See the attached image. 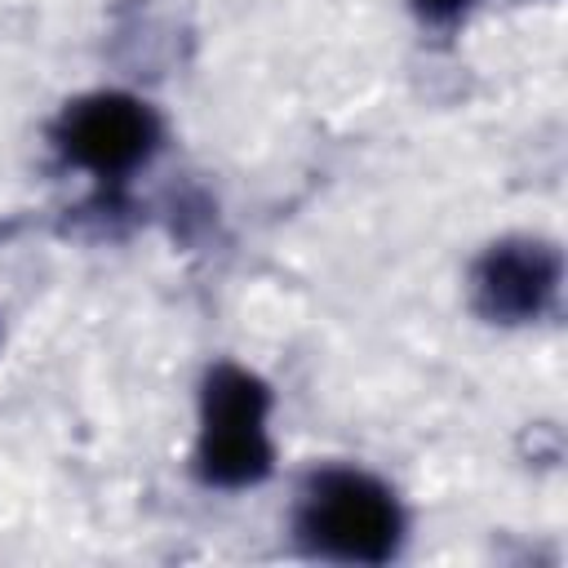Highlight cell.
<instances>
[{
	"label": "cell",
	"instance_id": "3",
	"mask_svg": "<svg viewBox=\"0 0 568 568\" xmlns=\"http://www.w3.org/2000/svg\"><path fill=\"white\" fill-rule=\"evenodd\" d=\"M62 151L98 173H120L129 164H138L151 142H155V120L142 102L120 98V93H98L84 98L67 111L62 120Z\"/></svg>",
	"mask_w": 568,
	"mask_h": 568
},
{
	"label": "cell",
	"instance_id": "2",
	"mask_svg": "<svg viewBox=\"0 0 568 568\" xmlns=\"http://www.w3.org/2000/svg\"><path fill=\"white\" fill-rule=\"evenodd\" d=\"M204 475L217 484H248L266 470V390L240 368H217L204 390Z\"/></svg>",
	"mask_w": 568,
	"mask_h": 568
},
{
	"label": "cell",
	"instance_id": "4",
	"mask_svg": "<svg viewBox=\"0 0 568 568\" xmlns=\"http://www.w3.org/2000/svg\"><path fill=\"white\" fill-rule=\"evenodd\" d=\"M555 284V257L541 244H506L479 266V306L497 320H524L541 311Z\"/></svg>",
	"mask_w": 568,
	"mask_h": 568
},
{
	"label": "cell",
	"instance_id": "1",
	"mask_svg": "<svg viewBox=\"0 0 568 568\" xmlns=\"http://www.w3.org/2000/svg\"><path fill=\"white\" fill-rule=\"evenodd\" d=\"M302 532L337 559L377 564L395 550L399 515L382 484L351 470H333L311 488L302 510Z\"/></svg>",
	"mask_w": 568,
	"mask_h": 568
},
{
	"label": "cell",
	"instance_id": "5",
	"mask_svg": "<svg viewBox=\"0 0 568 568\" xmlns=\"http://www.w3.org/2000/svg\"><path fill=\"white\" fill-rule=\"evenodd\" d=\"M426 13H435V18H448V13H457L462 4H470V0H417Z\"/></svg>",
	"mask_w": 568,
	"mask_h": 568
}]
</instances>
